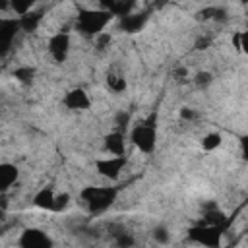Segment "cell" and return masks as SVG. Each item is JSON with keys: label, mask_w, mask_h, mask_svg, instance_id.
Returning <instances> with one entry per match:
<instances>
[{"label": "cell", "mask_w": 248, "mask_h": 248, "mask_svg": "<svg viewBox=\"0 0 248 248\" xmlns=\"http://www.w3.org/2000/svg\"><path fill=\"white\" fill-rule=\"evenodd\" d=\"M116 196L118 188L114 186H85L79 194L91 213H103L105 209H108L114 203Z\"/></svg>", "instance_id": "obj_1"}, {"label": "cell", "mask_w": 248, "mask_h": 248, "mask_svg": "<svg viewBox=\"0 0 248 248\" xmlns=\"http://www.w3.org/2000/svg\"><path fill=\"white\" fill-rule=\"evenodd\" d=\"M112 19V16L103 10V8H97V10H81L79 16H78V21H76V27L78 31L83 35V37H97L103 33L105 25Z\"/></svg>", "instance_id": "obj_2"}, {"label": "cell", "mask_w": 248, "mask_h": 248, "mask_svg": "<svg viewBox=\"0 0 248 248\" xmlns=\"http://www.w3.org/2000/svg\"><path fill=\"white\" fill-rule=\"evenodd\" d=\"M227 225H196L188 231L190 240H194L196 244L203 246V248H221V236Z\"/></svg>", "instance_id": "obj_3"}, {"label": "cell", "mask_w": 248, "mask_h": 248, "mask_svg": "<svg viewBox=\"0 0 248 248\" xmlns=\"http://www.w3.org/2000/svg\"><path fill=\"white\" fill-rule=\"evenodd\" d=\"M132 141L134 145L143 151V153H151L155 149V141H157V132L153 126H147V124H138L134 130H132Z\"/></svg>", "instance_id": "obj_4"}, {"label": "cell", "mask_w": 248, "mask_h": 248, "mask_svg": "<svg viewBox=\"0 0 248 248\" xmlns=\"http://www.w3.org/2000/svg\"><path fill=\"white\" fill-rule=\"evenodd\" d=\"M19 248H52V240L41 229H25L19 236Z\"/></svg>", "instance_id": "obj_5"}, {"label": "cell", "mask_w": 248, "mask_h": 248, "mask_svg": "<svg viewBox=\"0 0 248 248\" xmlns=\"http://www.w3.org/2000/svg\"><path fill=\"white\" fill-rule=\"evenodd\" d=\"M124 165H126V157H114V155H112V157H107V159H99V161L95 163L97 172H99L101 176L108 178V180H116V178L120 176Z\"/></svg>", "instance_id": "obj_6"}, {"label": "cell", "mask_w": 248, "mask_h": 248, "mask_svg": "<svg viewBox=\"0 0 248 248\" xmlns=\"http://www.w3.org/2000/svg\"><path fill=\"white\" fill-rule=\"evenodd\" d=\"M68 50H70V35L60 31L56 35L50 37L48 41V52L52 56L54 62H64L66 56H68Z\"/></svg>", "instance_id": "obj_7"}, {"label": "cell", "mask_w": 248, "mask_h": 248, "mask_svg": "<svg viewBox=\"0 0 248 248\" xmlns=\"http://www.w3.org/2000/svg\"><path fill=\"white\" fill-rule=\"evenodd\" d=\"M19 29V23L17 19H12V17H0V52L8 50L16 33Z\"/></svg>", "instance_id": "obj_8"}, {"label": "cell", "mask_w": 248, "mask_h": 248, "mask_svg": "<svg viewBox=\"0 0 248 248\" xmlns=\"http://www.w3.org/2000/svg\"><path fill=\"white\" fill-rule=\"evenodd\" d=\"M64 105L72 110H85V108H89L91 101L83 89H70L64 97Z\"/></svg>", "instance_id": "obj_9"}, {"label": "cell", "mask_w": 248, "mask_h": 248, "mask_svg": "<svg viewBox=\"0 0 248 248\" xmlns=\"http://www.w3.org/2000/svg\"><path fill=\"white\" fill-rule=\"evenodd\" d=\"M19 176V170L12 163H0V194L8 192Z\"/></svg>", "instance_id": "obj_10"}, {"label": "cell", "mask_w": 248, "mask_h": 248, "mask_svg": "<svg viewBox=\"0 0 248 248\" xmlns=\"http://www.w3.org/2000/svg\"><path fill=\"white\" fill-rule=\"evenodd\" d=\"M105 149L108 153H112L114 157H124V149H126V141H124V134L122 132H110L105 136Z\"/></svg>", "instance_id": "obj_11"}, {"label": "cell", "mask_w": 248, "mask_h": 248, "mask_svg": "<svg viewBox=\"0 0 248 248\" xmlns=\"http://www.w3.org/2000/svg\"><path fill=\"white\" fill-rule=\"evenodd\" d=\"M108 231H110V236H112L116 248H132L136 244L134 234L128 229H124L122 225H110Z\"/></svg>", "instance_id": "obj_12"}, {"label": "cell", "mask_w": 248, "mask_h": 248, "mask_svg": "<svg viewBox=\"0 0 248 248\" xmlns=\"http://www.w3.org/2000/svg\"><path fill=\"white\" fill-rule=\"evenodd\" d=\"M147 12H140V14H128L124 17H120V27L126 31V33H136L140 31L145 21H147Z\"/></svg>", "instance_id": "obj_13"}, {"label": "cell", "mask_w": 248, "mask_h": 248, "mask_svg": "<svg viewBox=\"0 0 248 248\" xmlns=\"http://www.w3.org/2000/svg\"><path fill=\"white\" fill-rule=\"evenodd\" d=\"M54 198H56V194H54V190H52L50 186L41 188V190L35 194V198H33V205L39 207V209L52 211V209H54Z\"/></svg>", "instance_id": "obj_14"}, {"label": "cell", "mask_w": 248, "mask_h": 248, "mask_svg": "<svg viewBox=\"0 0 248 248\" xmlns=\"http://www.w3.org/2000/svg\"><path fill=\"white\" fill-rule=\"evenodd\" d=\"M41 19H43V14H41V12L31 10L29 14H25V16H21V17H17V23H19V29H21V31L31 33V31H35V29H37V25L41 23Z\"/></svg>", "instance_id": "obj_15"}, {"label": "cell", "mask_w": 248, "mask_h": 248, "mask_svg": "<svg viewBox=\"0 0 248 248\" xmlns=\"http://www.w3.org/2000/svg\"><path fill=\"white\" fill-rule=\"evenodd\" d=\"M14 78L21 83V85H31L35 79V70L31 66H19L14 70Z\"/></svg>", "instance_id": "obj_16"}, {"label": "cell", "mask_w": 248, "mask_h": 248, "mask_svg": "<svg viewBox=\"0 0 248 248\" xmlns=\"http://www.w3.org/2000/svg\"><path fill=\"white\" fill-rule=\"evenodd\" d=\"M107 85H108L114 93H120V91L126 89V79H124V76H120V74H116V72H110V74L107 76Z\"/></svg>", "instance_id": "obj_17"}, {"label": "cell", "mask_w": 248, "mask_h": 248, "mask_svg": "<svg viewBox=\"0 0 248 248\" xmlns=\"http://www.w3.org/2000/svg\"><path fill=\"white\" fill-rule=\"evenodd\" d=\"M221 145V134L219 132H211V134H207L203 140H202V147L205 149V151H213V149H217Z\"/></svg>", "instance_id": "obj_18"}, {"label": "cell", "mask_w": 248, "mask_h": 248, "mask_svg": "<svg viewBox=\"0 0 248 248\" xmlns=\"http://www.w3.org/2000/svg\"><path fill=\"white\" fill-rule=\"evenodd\" d=\"M10 8L21 17V16H25V14H29V12L33 10V2H31V0H25V2H23V0H14V2L10 4Z\"/></svg>", "instance_id": "obj_19"}, {"label": "cell", "mask_w": 248, "mask_h": 248, "mask_svg": "<svg viewBox=\"0 0 248 248\" xmlns=\"http://www.w3.org/2000/svg\"><path fill=\"white\" fill-rule=\"evenodd\" d=\"M151 236H153V240H155V242H159V244H167V242H169V238H170V232L167 231V227L159 225V227H155V229H153Z\"/></svg>", "instance_id": "obj_20"}, {"label": "cell", "mask_w": 248, "mask_h": 248, "mask_svg": "<svg viewBox=\"0 0 248 248\" xmlns=\"http://www.w3.org/2000/svg\"><path fill=\"white\" fill-rule=\"evenodd\" d=\"M194 81H196L198 87H207V85L213 81V76H211L209 72H198L196 78H194Z\"/></svg>", "instance_id": "obj_21"}, {"label": "cell", "mask_w": 248, "mask_h": 248, "mask_svg": "<svg viewBox=\"0 0 248 248\" xmlns=\"http://www.w3.org/2000/svg\"><path fill=\"white\" fill-rule=\"evenodd\" d=\"M68 203H70V196L66 192L64 194H56V198H54V209L52 211H62V209L68 207Z\"/></svg>", "instance_id": "obj_22"}, {"label": "cell", "mask_w": 248, "mask_h": 248, "mask_svg": "<svg viewBox=\"0 0 248 248\" xmlns=\"http://www.w3.org/2000/svg\"><path fill=\"white\" fill-rule=\"evenodd\" d=\"M108 43H110V35L105 33V31L95 37V46H97V50H105V48L108 46Z\"/></svg>", "instance_id": "obj_23"}, {"label": "cell", "mask_w": 248, "mask_h": 248, "mask_svg": "<svg viewBox=\"0 0 248 248\" xmlns=\"http://www.w3.org/2000/svg\"><path fill=\"white\" fill-rule=\"evenodd\" d=\"M244 39H246V33H242V31L234 33L232 43H234V48H236V50H244Z\"/></svg>", "instance_id": "obj_24"}, {"label": "cell", "mask_w": 248, "mask_h": 248, "mask_svg": "<svg viewBox=\"0 0 248 248\" xmlns=\"http://www.w3.org/2000/svg\"><path fill=\"white\" fill-rule=\"evenodd\" d=\"M209 45H211V37H200V39L196 41V48H198V50H205Z\"/></svg>", "instance_id": "obj_25"}, {"label": "cell", "mask_w": 248, "mask_h": 248, "mask_svg": "<svg viewBox=\"0 0 248 248\" xmlns=\"http://www.w3.org/2000/svg\"><path fill=\"white\" fill-rule=\"evenodd\" d=\"M128 120H130V116H128L126 112H118V114H116V124H118L120 128H126V126H128Z\"/></svg>", "instance_id": "obj_26"}, {"label": "cell", "mask_w": 248, "mask_h": 248, "mask_svg": "<svg viewBox=\"0 0 248 248\" xmlns=\"http://www.w3.org/2000/svg\"><path fill=\"white\" fill-rule=\"evenodd\" d=\"M172 76H174V79H182V78L188 76V70H186V68H176V70L172 72Z\"/></svg>", "instance_id": "obj_27"}, {"label": "cell", "mask_w": 248, "mask_h": 248, "mask_svg": "<svg viewBox=\"0 0 248 248\" xmlns=\"http://www.w3.org/2000/svg\"><path fill=\"white\" fill-rule=\"evenodd\" d=\"M180 116L186 118V120H192V118H196V112H194L192 108H182V110H180Z\"/></svg>", "instance_id": "obj_28"}, {"label": "cell", "mask_w": 248, "mask_h": 248, "mask_svg": "<svg viewBox=\"0 0 248 248\" xmlns=\"http://www.w3.org/2000/svg\"><path fill=\"white\" fill-rule=\"evenodd\" d=\"M8 8H10L8 2H0V10H8Z\"/></svg>", "instance_id": "obj_29"}, {"label": "cell", "mask_w": 248, "mask_h": 248, "mask_svg": "<svg viewBox=\"0 0 248 248\" xmlns=\"http://www.w3.org/2000/svg\"><path fill=\"white\" fill-rule=\"evenodd\" d=\"M4 219V207H0V221Z\"/></svg>", "instance_id": "obj_30"}]
</instances>
